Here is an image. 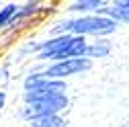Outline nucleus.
Here are the masks:
<instances>
[{
	"label": "nucleus",
	"instance_id": "nucleus-1",
	"mask_svg": "<svg viewBox=\"0 0 129 127\" xmlns=\"http://www.w3.org/2000/svg\"><path fill=\"white\" fill-rule=\"evenodd\" d=\"M88 45L84 37H72V35H61L51 41H45L39 47V59H74V57H84Z\"/></svg>",
	"mask_w": 129,
	"mask_h": 127
},
{
	"label": "nucleus",
	"instance_id": "nucleus-2",
	"mask_svg": "<svg viewBox=\"0 0 129 127\" xmlns=\"http://www.w3.org/2000/svg\"><path fill=\"white\" fill-rule=\"evenodd\" d=\"M115 21L107 19V17H84L78 21H70L63 23V31L76 33V37H82L84 33H94V35H103V33H111L115 31Z\"/></svg>",
	"mask_w": 129,
	"mask_h": 127
},
{
	"label": "nucleus",
	"instance_id": "nucleus-3",
	"mask_svg": "<svg viewBox=\"0 0 129 127\" xmlns=\"http://www.w3.org/2000/svg\"><path fill=\"white\" fill-rule=\"evenodd\" d=\"M66 105H68V99L63 97V94L45 97V99H39V101L29 103L27 117H35V119H41V117H51V115H55V113H57V111H61Z\"/></svg>",
	"mask_w": 129,
	"mask_h": 127
},
{
	"label": "nucleus",
	"instance_id": "nucleus-4",
	"mask_svg": "<svg viewBox=\"0 0 129 127\" xmlns=\"http://www.w3.org/2000/svg\"><path fill=\"white\" fill-rule=\"evenodd\" d=\"M63 84L61 82H51L47 78H35V80H29L27 84V101L33 103L45 97H53V94H61Z\"/></svg>",
	"mask_w": 129,
	"mask_h": 127
},
{
	"label": "nucleus",
	"instance_id": "nucleus-5",
	"mask_svg": "<svg viewBox=\"0 0 129 127\" xmlns=\"http://www.w3.org/2000/svg\"><path fill=\"white\" fill-rule=\"evenodd\" d=\"M88 68H90V61L86 57H74V59H66V61H57L55 66H51L43 76L47 80H51V78H63V76L78 74V72L88 70Z\"/></svg>",
	"mask_w": 129,
	"mask_h": 127
},
{
	"label": "nucleus",
	"instance_id": "nucleus-6",
	"mask_svg": "<svg viewBox=\"0 0 129 127\" xmlns=\"http://www.w3.org/2000/svg\"><path fill=\"white\" fill-rule=\"evenodd\" d=\"M33 127H63V121L57 119L55 115H51V117H41V119H37V121L33 123Z\"/></svg>",
	"mask_w": 129,
	"mask_h": 127
},
{
	"label": "nucleus",
	"instance_id": "nucleus-7",
	"mask_svg": "<svg viewBox=\"0 0 129 127\" xmlns=\"http://www.w3.org/2000/svg\"><path fill=\"white\" fill-rule=\"evenodd\" d=\"M109 12H113V14H115V17H119V19L129 21V2H121V4H117L115 8H111Z\"/></svg>",
	"mask_w": 129,
	"mask_h": 127
},
{
	"label": "nucleus",
	"instance_id": "nucleus-8",
	"mask_svg": "<svg viewBox=\"0 0 129 127\" xmlns=\"http://www.w3.org/2000/svg\"><path fill=\"white\" fill-rule=\"evenodd\" d=\"M14 10H17V6H14V4H8L6 8H2V12H0V27H4V25H8V23L12 21Z\"/></svg>",
	"mask_w": 129,
	"mask_h": 127
},
{
	"label": "nucleus",
	"instance_id": "nucleus-9",
	"mask_svg": "<svg viewBox=\"0 0 129 127\" xmlns=\"http://www.w3.org/2000/svg\"><path fill=\"white\" fill-rule=\"evenodd\" d=\"M103 2H99V0H92V2H76L72 4V10H86L88 6H101Z\"/></svg>",
	"mask_w": 129,
	"mask_h": 127
},
{
	"label": "nucleus",
	"instance_id": "nucleus-10",
	"mask_svg": "<svg viewBox=\"0 0 129 127\" xmlns=\"http://www.w3.org/2000/svg\"><path fill=\"white\" fill-rule=\"evenodd\" d=\"M2 105H4V92H0V109H2Z\"/></svg>",
	"mask_w": 129,
	"mask_h": 127
}]
</instances>
